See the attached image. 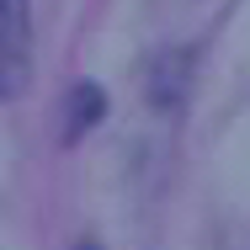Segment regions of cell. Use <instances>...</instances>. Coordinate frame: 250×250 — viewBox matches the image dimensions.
I'll list each match as a JSON object with an SVG mask.
<instances>
[{
	"mask_svg": "<svg viewBox=\"0 0 250 250\" xmlns=\"http://www.w3.org/2000/svg\"><path fill=\"white\" fill-rule=\"evenodd\" d=\"M101 112H106V96H101V85H75L69 91V139H80L85 128H96L101 123Z\"/></svg>",
	"mask_w": 250,
	"mask_h": 250,
	"instance_id": "7a4b0ae2",
	"label": "cell"
},
{
	"mask_svg": "<svg viewBox=\"0 0 250 250\" xmlns=\"http://www.w3.org/2000/svg\"><path fill=\"white\" fill-rule=\"evenodd\" d=\"M32 64V11L27 0H0V96L16 101Z\"/></svg>",
	"mask_w": 250,
	"mask_h": 250,
	"instance_id": "6da1fadb",
	"label": "cell"
},
{
	"mask_svg": "<svg viewBox=\"0 0 250 250\" xmlns=\"http://www.w3.org/2000/svg\"><path fill=\"white\" fill-rule=\"evenodd\" d=\"M75 250H101V245H96V240H80V245H75Z\"/></svg>",
	"mask_w": 250,
	"mask_h": 250,
	"instance_id": "3957f363",
	"label": "cell"
}]
</instances>
